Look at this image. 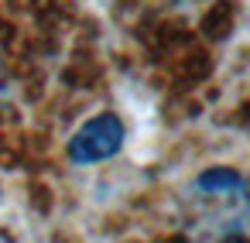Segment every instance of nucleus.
<instances>
[{
  "instance_id": "1",
  "label": "nucleus",
  "mask_w": 250,
  "mask_h": 243,
  "mask_svg": "<svg viewBox=\"0 0 250 243\" xmlns=\"http://www.w3.org/2000/svg\"><path fill=\"white\" fill-rule=\"evenodd\" d=\"M120 147H124V123L117 113H100L69 137V158L76 164L110 161L113 154H120Z\"/></svg>"
},
{
  "instance_id": "2",
  "label": "nucleus",
  "mask_w": 250,
  "mask_h": 243,
  "mask_svg": "<svg viewBox=\"0 0 250 243\" xmlns=\"http://www.w3.org/2000/svg\"><path fill=\"white\" fill-rule=\"evenodd\" d=\"M0 100H4V72H0Z\"/></svg>"
}]
</instances>
